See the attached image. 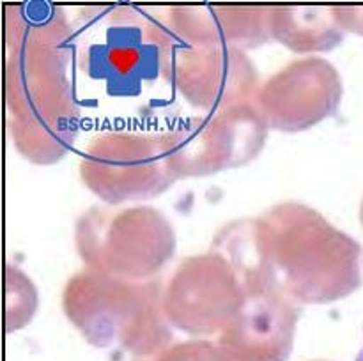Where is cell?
I'll list each match as a JSON object with an SVG mask.
<instances>
[{"mask_svg":"<svg viewBox=\"0 0 363 361\" xmlns=\"http://www.w3.org/2000/svg\"><path fill=\"white\" fill-rule=\"evenodd\" d=\"M357 361H363V349L360 350V354H358V357H357Z\"/></svg>","mask_w":363,"mask_h":361,"instance_id":"cell-13","label":"cell"},{"mask_svg":"<svg viewBox=\"0 0 363 361\" xmlns=\"http://www.w3.org/2000/svg\"><path fill=\"white\" fill-rule=\"evenodd\" d=\"M176 76L181 98L197 113L255 103L261 88L250 59L243 50L225 42L181 45Z\"/></svg>","mask_w":363,"mask_h":361,"instance_id":"cell-9","label":"cell"},{"mask_svg":"<svg viewBox=\"0 0 363 361\" xmlns=\"http://www.w3.org/2000/svg\"><path fill=\"white\" fill-rule=\"evenodd\" d=\"M64 311L96 345H112L169 321L158 283L130 282L91 269L67 282Z\"/></svg>","mask_w":363,"mask_h":361,"instance_id":"cell-7","label":"cell"},{"mask_svg":"<svg viewBox=\"0 0 363 361\" xmlns=\"http://www.w3.org/2000/svg\"><path fill=\"white\" fill-rule=\"evenodd\" d=\"M272 35L296 52H323L342 41L344 28L333 7H277L272 14Z\"/></svg>","mask_w":363,"mask_h":361,"instance_id":"cell-11","label":"cell"},{"mask_svg":"<svg viewBox=\"0 0 363 361\" xmlns=\"http://www.w3.org/2000/svg\"><path fill=\"white\" fill-rule=\"evenodd\" d=\"M362 222H363V204H362Z\"/></svg>","mask_w":363,"mask_h":361,"instance_id":"cell-14","label":"cell"},{"mask_svg":"<svg viewBox=\"0 0 363 361\" xmlns=\"http://www.w3.org/2000/svg\"><path fill=\"white\" fill-rule=\"evenodd\" d=\"M259 292L298 303H333L362 283L360 244L319 212L286 202L257 218Z\"/></svg>","mask_w":363,"mask_h":361,"instance_id":"cell-2","label":"cell"},{"mask_svg":"<svg viewBox=\"0 0 363 361\" xmlns=\"http://www.w3.org/2000/svg\"><path fill=\"white\" fill-rule=\"evenodd\" d=\"M67 39L23 46L7 60L11 137L18 151L35 163L59 161L84 131Z\"/></svg>","mask_w":363,"mask_h":361,"instance_id":"cell-3","label":"cell"},{"mask_svg":"<svg viewBox=\"0 0 363 361\" xmlns=\"http://www.w3.org/2000/svg\"><path fill=\"white\" fill-rule=\"evenodd\" d=\"M163 134L124 130L92 133L82 151V180L96 197L113 205L158 197L176 180Z\"/></svg>","mask_w":363,"mask_h":361,"instance_id":"cell-6","label":"cell"},{"mask_svg":"<svg viewBox=\"0 0 363 361\" xmlns=\"http://www.w3.org/2000/svg\"><path fill=\"white\" fill-rule=\"evenodd\" d=\"M333 11L344 30L363 34V7H333Z\"/></svg>","mask_w":363,"mask_h":361,"instance_id":"cell-12","label":"cell"},{"mask_svg":"<svg viewBox=\"0 0 363 361\" xmlns=\"http://www.w3.org/2000/svg\"><path fill=\"white\" fill-rule=\"evenodd\" d=\"M342 99V80L323 59L296 60L259 88L255 105L268 127L301 131L332 115Z\"/></svg>","mask_w":363,"mask_h":361,"instance_id":"cell-10","label":"cell"},{"mask_svg":"<svg viewBox=\"0 0 363 361\" xmlns=\"http://www.w3.org/2000/svg\"><path fill=\"white\" fill-rule=\"evenodd\" d=\"M268 124L255 103L220 112L183 115L163 134L176 179L206 177L236 168L261 152Z\"/></svg>","mask_w":363,"mask_h":361,"instance_id":"cell-5","label":"cell"},{"mask_svg":"<svg viewBox=\"0 0 363 361\" xmlns=\"http://www.w3.org/2000/svg\"><path fill=\"white\" fill-rule=\"evenodd\" d=\"M74 237L87 269L130 282H149L176 248L170 223L151 207H94L78 219Z\"/></svg>","mask_w":363,"mask_h":361,"instance_id":"cell-4","label":"cell"},{"mask_svg":"<svg viewBox=\"0 0 363 361\" xmlns=\"http://www.w3.org/2000/svg\"><path fill=\"white\" fill-rule=\"evenodd\" d=\"M179 48L167 18L151 9L84 7L67 39L84 127H94L92 133H167L183 117L176 76Z\"/></svg>","mask_w":363,"mask_h":361,"instance_id":"cell-1","label":"cell"},{"mask_svg":"<svg viewBox=\"0 0 363 361\" xmlns=\"http://www.w3.org/2000/svg\"><path fill=\"white\" fill-rule=\"evenodd\" d=\"M236 273L220 255L190 257L163 290L169 321L188 331H215L227 326L245 301Z\"/></svg>","mask_w":363,"mask_h":361,"instance_id":"cell-8","label":"cell"}]
</instances>
